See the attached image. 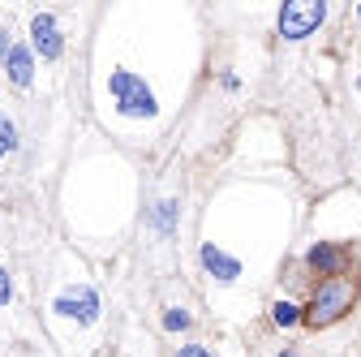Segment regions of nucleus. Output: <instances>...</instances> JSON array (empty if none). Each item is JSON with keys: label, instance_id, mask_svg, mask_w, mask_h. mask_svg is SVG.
Masks as SVG:
<instances>
[{"label": "nucleus", "instance_id": "nucleus-13", "mask_svg": "<svg viewBox=\"0 0 361 357\" xmlns=\"http://www.w3.org/2000/svg\"><path fill=\"white\" fill-rule=\"evenodd\" d=\"M9 293H13V284H9V272H5V267H0V305L9 301Z\"/></svg>", "mask_w": 361, "mask_h": 357}, {"label": "nucleus", "instance_id": "nucleus-6", "mask_svg": "<svg viewBox=\"0 0 361 357\" xmlns=\"http://www.w3.org/2000/svg\"><path fill=\"white\" fill-rule=\"evenodd\" d=\"M202 267H207L215 280H224V284L241 276V262H237V258H228L224 250H215V246H202Z\"/></svg>", "mask_w": 361, "mask_h": 357}, {"label": "nucleus", "instance_id": "nucleus-12", "mask_svg": "<svg viewBox=\"0 0 361 357\" xmlns=\"http://www.w3.org/2000/svg\"><path fill=\"white\" fill-rule=\"evenodd\" d=\"M172 215H176V202H159V211H155V224H159V229H172Z\"/></svg>", "mask_w": 361, "mask_h": 357}, {"label": "nucleus", "instance_id": "nucleus-3", "mask_svg": "<svg viewBox=\"0 0 361 357\" xmlns=\"http://www.w3.org/2000/svg\"><path fill=\"white\" fill-rule=\"evenodd\" d=\"M327 18V5L323 0H288V5L280 9V35L284 39H305L323 26Z\"/></svg>", "mask_w": 361, "mask_h": 357}, {"label": "nucleus", "instance_id": "nucleus-14", "mask_svg": "<svg viewBox=\"0 0 361 357\" xmlns=\"http://www.w3.org/2000/svg\"><path fill=\"white\" fill-rule=\"evenodd\" d=\"M176 357H211V353H207L202 344H185V349H180V353H176Z\"/></svg>", "mask_w": 361, "mask_h": 357}, {"label": "nucleus", "instance_id": "nucleus-5", "mask_svg": "<svg viewBox=\"0 0 361 357\" xmlns=\"http://www.w3.org/2000/svg\"><path fill=\"white\" fill-rule=\"evenodd\" d=\"M30 39H35V52H43V61H56L61 56V35H56L52 13H39L30 22Z\"/></svg>", "mask_w": 361, "mask_h": 357}, {"label": "nucleus", "instance_id": "nucleus-4", "mask_svg": "<svg viewBox=\"0 0 361 357\" xmlns=\"http://www.w3.org/2000/svg\"><path fill=\"white\" fill-rule=\"evenodd\" d=\"M52 310H56V315H65V319H78V323H95L99 297L90 293V289H65V293L52 301Z\"/></svg>", "mask_w": 361, "mask_h": 357}, {"label": "nucleus", "instance_id": "nucleus-10", "mask_svg": "<svg viewBox=\"0 0 361 357\" xmlns=\"http://www.w3.org/2000/svg\"><path fill=\"white\" fill-rule=\"evenodd\" d=\"M13 147H18V129H13L9 116H0V155H9Z\"/></svg>", "mask_w": 361, "mask_h": 357}, {"label": "nucleus", "instance_id": "nucleus-16", "mask_svg": "<svg viewBox=\"0 0 361 357\" xmlns=\"http://www.w3.org/2000/svg\"><path fill=\"white\" fill-rule=\"evenodd\" d=\"M280 357H297V353H280Z\"/></svg>", "mask_w": 361, "mask_h": 357}, {"label": "nucleus", "instance_id": "nucleus-9", "mask_svg": "<svg viewBox=\"0 0 361 357\" xmlns=\"http://www.w3.org/2000/svg\"><path fill=\"white\" fill-rule=\"evenodd\" d=\"M271 319H276L280 327H293V323L301 319V310H297L293 301H276V305H271Z\"/></svg>", "mask_w": 361, "mask_h": 357}, {"label": "nucleus", "instance_id": "nucleus-8", "mask_svg": "<svg viewBox=\"0 0 361 357\" xmlns=\"http://www.w3.org/2000/svg\"><path fill=\"white\" fill-rule=\"evenodd\" d=\"M5 69H9L13 86H30V78H35V61H30V52H26V48H13V52H9V61H5Z\"/></svg>", "mask_w": 361, "mask_h": 357}, {"label": "nucleus", "instance_id": "nucleus-15", "mask_svg": "<svg viewBox=\"0 0 361 357\" xmlns=\"http://www.w3.org/2000/svg\"><path fill=\"white\" fill-rule=\"evenodd\" d=\"M9 52H13V43H9V35L0 30V61H9Z\"/></svg>", "mask_w": 361, "mask_h": 357}, {"label": "nucleus", "instance_id": "nucleus-7", "mask_svg": "<svg viewBox=\"0 0 361 357\" xmlns=\"http://www.w3.org/2000/svg\"><path fill=\"white\" fill-rule=\"evenodd\" d=\"M310 267H314V272H323V276H340V267H344V254L336 250V246H327V241H319V246H314L310 250Z\"/></svg>", "mask_w": 361, "mask_h": 357}, {"label": "nucleus", "instance_id": "nucleus-11", "mask_svg": "<svg viewBox=\"0 0 361 357\" xmlns=\"http://www.w3.org/2000/svg\"><path fill=\"white\" fill-rule=\"evenodd\" d=\"M164 327H168V332L190 327V315H185V310H168V315H164Z\"/></svg>", "mask_w": 361, "mask_h": 357}, {"label": "nucleus", "instance_id": "nucleus-2", "mask_svg": "<svg viewBox=\"0 0 361 357\" xmlns=\"http://www.w3.org/2000/svg\"><path fill=\"white\" fill-rule=\"evenodd\" d=\"M108 91H112V99H116V108H121L125 116H155V95H151V86H147L138 73L112 69Z\"/></svg>", "mask_w": 361, "mask_h": 357}, {"label": "nucleus", "instance_id": "nucleus-1", "mask_svg": "<svg viewBox=\"0 0 361 357\" xmlns=\"http://www.w3.org/2000/svg\"><path fill=\"white\" fill-rule=\"evenodd\" d=\"M353 301H357V284L353 280H323L319 289H314V301H310V310H305V323H314V327H327V323H336V319H344L348 310H353Z\"/></svg>", "mask_w": 361, "mask_h": 357}]
</instances>
